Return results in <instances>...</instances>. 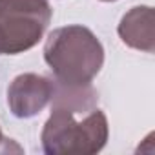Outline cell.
Segmentation results:
<instances>
[{"mask_svg":"<svg viewBox=\"0 0 155 155\" xmlns=\"http://www.w3.org/2000/svg\"><path fill=\"white\" fill-rule=\"evenodd\" d=\"M119 35L130 48L151 53L153 51V9L148 6H139L128 11L120 24Z\"/></svg>","mask_w":155,"mask_h":155,"instance_id":"cell-5","label":"cell"},{"mask_svg":"<svg viewBox=\"0 0 155 155\" xmlns=\"http://www.w3.org/2000/svg\"><path fill=\"white\" fill-rule=\"evenodd\" d=\"M99 93L88 86H66L53 81L51 117L42 130L49 155H91L108 140L106 115L97 108Z\"/></svg>","mask_w":155,"mask_h":155,"instance_id":"cell-1","label":"cell"},{"mask_svg":"<svg viewBox=\"0 0 155 155\" xmlns=\"http://www.w3.org/2000/svg\"><path fill=\"white\" fill-rule=\"evenodd\" d=\"M44 60L55 81L66 86H88L104 64V48L84 26L55 29L44 46Z\"/></svg>","mask_w":155,"mask_h":155,"instance_id":"cell-2","label":"cell"},{"mask_svg":"<svg viewBox=\"0 0 155 155\" xmlns=\"http://www.w3.org/2000/svg\"><path fill=\"white\" fill-rule=\"evenodd\" d=\"M53 97V81L42 75H18L8 88V104L15 117L29 119L40 113Z\"/></svg>","mask_w":155,"mask_h":155,"instance_id":"cell-4","label":"cell"},{"mask_svg":"<svg viewBox=\"0 0 155 155\" xmlns=\"http://www.w3.org/2000/svg\"><path fill=\"white\" fill-rule=\"evenodd\" d=\"M2 4H4V0H0V8H2Z\"/></svg>","mask_w":155,"mask_h":155,"instance_id":"cell-8","label":"cell"},{"mask_svg":"<svg viewBox=\"0 0 155 155\" xmlns=\"http://www.w3.org/2000/svg\"><path fill=\"white\" fill-rule=\"evenodd\" d=\"M51 15L48 0H4L0 8V53L17 55L33 48Z\"/></svg>","mask_w":155,"mask_h":155,"instance_id":"cell-3","label":"cell"},{"mask_svg":"<svg viewBox=\"0 0 155 155\" xmlns=\"http://www.w3.org/2000/svg\"><path fill=\"white\" fill-rule=\"evenodd\" d=\"M102 2H115V0H102Z\"/></svg>","mask_w":155,"mask_h":155,"instance_id":"cell-7","label":"cell"},{"mask_svg":"<svg viewBox=\"0 0 155 155\" xmlns=\"http://www.w3.org/2000/svg\"><path fill=\"white\" fill-rule=\"evenodd\" d=\"M11 146H17V144H13L11 139H6L2 135V131H0V153L2 151H11Z\"/></svg>","mask_w":155,"mask_h":155,"instance_id":"cell-6","label":"cell"}]
</instances>
